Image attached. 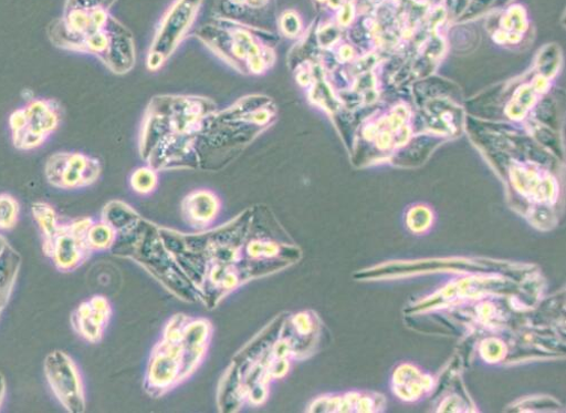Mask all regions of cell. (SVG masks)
<instances>
[{
	"mask_svg": "<svg viewBox=\"0 0 566 413\" xmlns=\"http://www.w3.org/2000/svg\"><path fill=\"white\" fill-rule=\"evenodd\" d=\"M159 233L209 311L244 285L283 272L302 258L300 246L265 205L214 229L185 234L159 226Z\"/></svg>",
	"mask_w": 566,
	"mask_h": 413,
	"instance_id": "obj_1",
	"label": "cell"
},
{
	"mask_svg": "<svg viewBox=\"0 0 566 413\" xmlns=\"http://www.w3.org/2000/svg\"><path fill=\"white\" fill-rule=\"evenodd\" d=\"M324 337V324L314 311L279 314L232 357L218 385L219 411L235 413L244 405L265 404L272 383L283 380L294 361L315 355Z\"/></svg>",
	"mask_w": 566,
	"mask_h": 413,
	"instance_id": "obj_2",
	"label": "cell"
},
{
	"mask_svg": "<svg viewBox=\"0 0 566 413\" xmlns=\"http://www.w3.org/2000/svg\"><path fill=\"white\" fill-rule=\"evenodd\" d=\"M214 328L210 320L175 314L153 347L143 389L151 399H161L188 381L208 355Z\"/></svg>",
	"mask_w": 566,
	"mask_h": 413,
	"instance_id": "obj_3",
	"label": "cell"
},
{
	"mask_svg": "<svg viewBox=\"0 0 566 413\" xmlns=\"http://www.w3.org/2000/svg\"><path fill=\"white\" fill-rule=\"evenodd\" d=\"M111 251L139 266L179 300L199 302L191 283L166 248L158 225L139 217L117 234Z\"/></svg>",
	"mask_w": 566,
	"mask_h": 413,
	"instance_id": "obj_4",
	"label": "cell"
},
{
	"mask_svg": "<svg viewBox=\"0 0 566 413\" xmlns=\"http://www.w3.org/2000/svg\"><path fill=\"white\" fill-rule=\"evenodd\" d=\"M269 35L268 30L222 18L197 31V37L233 68L255 75L266 73L274 64V49L265 41Z\"/></svg>",
	"mask_w": 566,
	"mask_h": 413,
	"instance_id": "obj_5",
	"label": "cell"
},
{
	"mask_svg": "<svg viewBox=\"0 0 566 413\" xmlns=\"http://www.w3.org/2000/svg\"><path fill=\"white\" fill-rule=\"evenodd\" d=\"M64 110L54 99L33 97L9 118L11 140L19 151L41 147L61 127Z\"/></svg>",
	"mask_w": 566,
	"mask_h": 413,
	"instance_id": "obj_6",
	"label": "cell"
},
{
	"mask_svg": "<svg viewBox=\"0 0 566 413\" xmlns=\"http://www.w3.org/2000/svg\"><path fill=\"white\" fill-rule=\"evenodd\" d=\"M202 0H175L154 37L147 66L157 71L171 56L193 25Z\"/></svg>",
	"mask_w": 566,
	"mask_h": 413,
	"instance_id": "obj_7",
	"label": "cell"
},
{
	"mask_svg": "<svg viewBox=\"0 0 566 413\" xmlns=\"http://www.w3.org/2000/svg\"><path fill=\"white\" fill-rule=\"evenodd\" d=\"M43 372L51 392L67 412H85L83 379L69 353L63 350L51 351L44 359Z\"/></svg>",
	"mask_w": 566,
	"mask_h": 413,
	"instance_id": "obj_8",
	"label": "cell"
},
{
	"mask_svg": "<svg viewBox=\"0 0 566 413\" xmlns=\"http://www.w3.org/2000/svg\"><path fill=\"white\" fill-rule=\"evenodd\" d=\"M101 174L99 161L82 152L60 151L53 153L44 165L46 183L62 190L90 187L99 179Z\"/></svg>",
	"mask_w": 566,
	"mask_h": 413,
	"instance_id": "obj_9",
	"label": "cell"
},
{
	"mask_svg": "<svg viewBox=\"0 0 566 413\" xmlns=\"http://www.w3.org/2000/svg\"><path fill=\"white\" fill-rule=\"evenodd\" d=\"M93 221L91 218H78L65 225L61 224L53 244L43 251L60 272L76 271L93 254L86 241V233Z\"/></svg>",
	"mask_w": 566,
	"mask_h": 413,
	"instance_id": "obj_10",
	"label": "cell"
},
{
	"mask_svg": "<svg viewBox=\"0 0 566 413\" xmlns=\"http://www.w3.org/2000/svg\"><path fill=\"white\" fill-rule=\"evenodd\" d=\"M113 308L108 298L93 296L81 302L72 313L73 330L86 342L97 344L109 327Z\"/></svg>",
	"mask_w": 566,
	"mask_h": 413,
	"instance_id": "obj_11",
	"label": "cell"
},
{
	"mask_svg": "<svg viewBox=\"0 0 566 413\" xmlns=\"http://www.w3.org/2000/svg\"><path fill=\"white\" fill-rule=\"evenodd\" d=\"M221 202L218 195L208 189H198L188 194L182 204L184 220L200 231L210 228L218 219Z\"/></svg>",
	"mask_w": 566,
	"mask_h": 413,
	"instance_id": "obj_12",
	"label": "cell"
},
{
	"mask_svg": "<svg viewBox=\"0 0 566 413\" xmlns=\"http://www.w3.org/2000/svg\"><path fill=\"white\" fill-rule=\"evenodd\" d=\"M22 266L20 252L11 245L0 256V317L8 307Z\"/></svg>",
	"mask_w": 566,
	"mask_h": 413,
	"instance_id": "obj_13",
	"label": "cell"
},
{
	"mask_svg": "<svg viewBox=\"0 0 566 413\" xmlns=\"http://www.w3.org/2000/svg\"><path fill=\"white\" fill-rule=\"evenodd\" d=\"M272 2L273 0H221L218 18L253 27L254 17L266 13Z\"/></svg>",
	"mask_w": 566,
	"mask_h": 413,
	"instance_id": "obj_14",
	"label": "cell"
},
{
	"mask_svg": "<svg viewBox=\"0 0 566 413\" xmlns=\"http://www.w3.org/2000/svg\"><path fill=\"white\" fill-rule=\"evenodd\" d=\"M33 219L42 236V250L44 251L53 244L61 224L59 215L53 205L45 202H34L31 206Z\"/></svg>",
	"mask_w": 566,
	"mask_h": 413,
	"instance_id": "obj_15",
	"label": "cell"
},
{
	"mask_svg": "<svg viewBox=\"0 0 566 413\" xmlns=\"http://www.w3.org/2000/svg\"><path fill=\"white\" fill-rule=\"evenodd\" d=\"M140 216L123 200H112L102 209L101 220L112 226L117 234L133 225Z\"/></svg>",
	"mask_w": 566,
	"mask_h": 413,
	"instance_id": "obj_16",
	"label": "cell"
},
{
	"mask_svg": "<svg viewBox=\"0 0 566 413\" xmlns=\"http://www.w3.org/2000/svg\"><path fill=\"white\" fill-rule=\"evenodd\" d=\"M117 239V231L105 221H93L86 233V241L94 251L111 250Z\"/></svg>",
	"mask_w": 566,
	"mask_h": 413,
	"instance_id": "obj_17",
	"label": "cell"
},
{
	"mask_svg": "<svg viewBox=\"0 0 566 413\" xmlns=\"http://www.w3.org/2000/svg\"><path fill=\"white\" fill-rule=\"evenodd\" d=\"M21 206L11 194H0V231L14 229L20 220Z\"/></svg>",
	"mask_w": 566,
	"mask_h": 413,
	"instance_id": "obj_18",
	"label": "cell"
},
{
	"mask_svg": "<svg viewBox=\"0 0 566 413\" xmlns=\"http://www.w3.org/2000/svg\"><path fill=\"white\" fill-rule=\"evenodd\" d=\"M159 177L156 171L150 167H140L136 169L130 178L132 189L139 195H148L157 189Z\"/></svg>",
	"mask_w": 566,
	"mask_h": 413,
	"instance_id": "obj_19",
	"label": "cell"
},
{
	"mask_svg": "<svg viewBox=\"0 0 566 413\" xmlns=\"http://www.w3.org/2000/svg\"><path fill=\"white\" fill-rule=\"evenodd\" d=\"M277 27L282 35L287 39H295L302 33L303 22L297 12L286 10L280 16Z\"/></svg>",
	"mask_w": 566,
	"mask_h": 413,
	"instance_id": "obj_20",
	"label": "cell"
},
{
	"mask_svg": "<svg viewBox=\"0 0 566 413\" xmlns=\"http://www.w3.org/2000/svg\"><path fill=\"white\" fill-rule=\"evenodd\" d=\"M118 3V0H65L64 10L82 9H105L112 11V9Z\"/></svg>",
	"mask_w": 566,
	"mask_h": 413,
	"instance_id": "obj_21",
	"label": "cell"
},
{
	"mask_svg": "<svg viewBox=\"0 0 566 413\" xmlns=\"http://www.w3.org/2000/svg\"><path fill=\"white\" fill-rule=\"evenodd\" d=\"M8 391V384L6 376L0 373V407H2Z\"/></svg>",
	"mask_w": 566,
	"mask_h": 413,
	"instance_id": "obj_22",
	"label": "cell"
},
{
	"mask_svg": "<svg viewBox=\"0 0 566 413\" xmlns=\"http://www.w3.org/2000/svg\"><path fill=\"white\" fill-rule=\"evenodd\" d=\"M9 241L7 240L6 237L3 236H0V256H2L6 251V249L8 248L9 246Z\"/></svg>",
	"mask_w": 566,
	"mask_h": 413,
	"instance_id": "obj_23",
	"label": "cell"
}]
</instances>
